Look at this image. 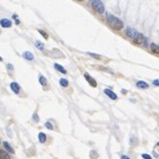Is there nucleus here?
I'll return each mask as SVG.
<instances>
[{"instance_id":"obj_27","label":"nucleus","mask_w":159,"mask_h":159,"mask_svg":"<svg viewBox=\"0 0 159 159\" xmlns=\"http://www.w3.org/2000/svg\"><path fill=\"white\" fill-rule=\"evenodd\" d=\"M121 159H130V158H129V157H127V156H124V155H123V156H122V157H121Z\"/></svg>"},{"instance_id":"obj_10","label":"nucleus","mask_w":159,"mask_h":159,"mask_svg":"<svg viewBox=\"0 0 159 159\" xmlns=\"http://www.w3.org/2000/svg\"><path fill=\"white\" fill-rule=\"evenodd\" d=\"M137 87H139V88H143V89H147L149 85L146 81H137Z\"/></svg>"},{"instance_id":"obj_5","label":"nucleus","mask_w":159,"mask_h":159,"mask_svg":"<svg viewBox=\"0 0 159 159\" xmlns=\"http://www.w3.org/2000/svg\"><path fill=\"white\" fill-rule=\"evenodd\" d=\"M85 78H86V80L88 81V84H89V85L92 86V87H97V82H96L94 78H92L88 73H85Z\"/></svg>"},{"instance_id":"obj_3","label":"nucleus","mask_w":159,"mask_h":159,"mask_svg":"<svg viewBox=\"0 0 159 159\" xmlns=\"http://www.w3.org/2000/svg\"><path fill=\"white\" fill-rule=\"evenodd\" d=\"M133 42L135 43V44H147V40H146V37L142 35V34L138 33V35H137L134 39H133Z\"/></svg>"},{"instance_id":"obj_7","label":"nucleus","mask_w":159,"mask_h":159,"mask_svg":"<svg viewBox=\"0 0 159 159\" xmlns=\"http://www.w3.org/2000/svg\"><path fill=\"white\" fill-rule=\"evenodd\" d=\"M0 24H1L2 27H5V28H9V27H11V21L9 19H1L0 20Z\"/></svg>"},{"instance_id":"obj_6","label":"nucleus","mask_w":159,"mask_h":159,"mask_svg":"<svg viewBox=\"0 0 159 159\" xmlns=\"http://www.w3.org/2000/svg\"><path fill=\"white\" fill-rule=\"evenodd\" d=\"M104 93H105V94L107 95L111 99H113V101H116V99H117L116 94H115V93H113L112 90H110V89H105V90H104Z\"/></svg>"},{"instance_id":"obj_26","label":"nucleus","mask_w":159,"mask_h":159,"mask_svg":"<svg viewBox=\"0 0 159 159\" xmlns=\"http://www.w3.org/2000/svg\"><path fill=\"white\" fill-rule=\"evenodd\" d=\"M7 68H8V69H10V70H12V69H14V67H12L11 64H7Z\"/></svg>"},{"instance_id":"obj_15","label":"nucleus","mask_w":159,"mask_h":159,"mask_svg":"<svg viewBox=\"0 0 159 159\" xmlns=\"http://www.w3.org/2000/svg\"><path fill=\"white\" fill-rule=\"evenodd\" d=\"M0 159H10L9 155L4 150H0Z\"/></svg>"},{"instance_id":"obj_9","label":"nucleus","mask_w":159,"mask_h":159,"mask_svg":"<svg viewBox=\"0 0 159 159\" xmlns=\"http://www.w3.org/2000/svg\"><path fill=\"white\" fill-rule=\"evenodd\" d=\"M10 88L12 89V92H14V93H16V94H19V92H20V87H19V85H18V84L12 82L11 85H10Z\"/></svg>"},{"instance_id":"obj_13","label":"nucleus","mask_w":159,"mask_h":159,"mask_svg":"<svg viewBox=\"0 0 159 159\" xmlns=\"http://www.w3.org/2000/svg\"><path fill=\"white\" fill-rule=\"evenodd\" d=\"M39 140H40V142L41 143H44L46 141V134L45 133H43V132L40 133L39 134Z\"/></svg>"},{"instance_id":"obj_23","label":"nucleus","mask_w":159,"mask_h":159,"mask_svg":"<svg viewBox=\"0 0 159 159\" xmlns=\"http://www.w3.org/2000/svg\"><path fill=\"white\" fill-rule=\"evenodd\" d=\"M142 158L143 159H152L151 156H149L148 154H142Z\"/></svg>"},{"instance_id":"obj_24","label":"nucleus","mask_w":159,"mask_h":159,"mask_svg":"<svg viewBox=\"0 0 159 159\" xmlns=\"http://www.w3.org/2000/svg\"><path fill=\"white\" fill-rule=\"evenodd\" d=\"M152 84H154L155 86H159V78H158V79H155L154 81H152Z\"/></svg>"},{"instance_id":"obj_14","label":"nucleus","mask_w":159,"mask_h":159,"mask_svg":"<svg viewBox=\"0 0 159 159\" xmlns=\"http://www.w3.org/2000/svg\"><path fill=\"white\" fill-rule=\"evenodd\" d=\"M23 57L26 59V60H33V59H34V55L31 52H25L23 54Z\"/></svg>"},{"instance_id":"obj_25","label":"nucleus","mask_w":159,"mask_h":159,"mask_svg":"<svg viewBox=\"0 0 159 159\" xmlns=\"http://www.w3.org/2000/svg\"><path fill=\"white\" fill-rule=\"evenodd\" d=\"M33 120L35 121V122H39V116H37V114H34L33 115Z\"/></svg>"},{"instance_id":"obj_22","label":"nucleus","mask_w":159,"mask_h":159,"mask_svg":"<svg viewBox=\"0 0 159 159\" xmlns=\"http://www.w3.org/2000/svg\"><path fill=\"white\" fill-rule=\"evenodd\" d=\"M45 126L48 127V129H50V130H53V125H52V124L50 123V122H46V123H45Z\"/></svg>"},{"instance_id":"obj_1","label":"nucleus","mask_w":159,"mask_h":159,"mask_svg":"<svg viewBox=\"0 0 159 159\" xmlns=\"http://www.w3.org/2000/svg\"><path fill=\"white\" fill-rule=\"evenodd\" d=\"M106 21H107V24L110 25L113 29H122L123 28V21L121 19H118L117 17L113 16L112 14H106Z\"/></svg>"},{"instance_id":"obj_2","label":"nucleus","mask_w":159,"mask_h":159,"mask_svg":"<svg viewBox=\"0 0 159 159\" xmlns=\"http://www.w3.org/2000/svg\"><path fill=\"white\" fill-rule=\"evenodd\" d=\"M92 6H93V8H94L96 11L99 12V14H103L104 10H105L104 5H103V2L99 1V0H93V1H92Z\"/></svg>"},{"instance_id":"obj_21","label":"nucleus","mask_w":159,"mask_h":159,"mask_svg":"<svg viewBox=\"0 0 159 159\" xmlns=\"http://www.w3.org/2000/svg\"><path fill=\"white\" fill-rule=\"evenodd\" d=\"M88 54L90 55V57L95 58V59H101V55H97V54H95V53H88Z\"/></svg>"},{"instance_id":"obj_20","label":"nucleus","mask_w":159,"mask_h":159,"mask_svg":"<svg viewBox=\"0 0 159 159\" xmlns=\"http://www.w3.org/2000/svg\"><path fill=\"white\" fill-rule=\"evenodd\" d=\"M39 32H40V34H42V35H43V36H44V37H45V39H49V35H48V34H46V33L44 32V31H42V29H40V31H39Z\"/></svg>"},{"instance_id":"obj_8","label":"nucleus","mask_w":159,"mask_h":159,"mask_svg":"<svg viewBox=\"0 0 159 159\" xmlns=\"http://www.w3.org/2000/svg\"><path fill=\"white\" fill-rule=\"evenodd\" d=\"M4 148H5V150H6L7 154H14V152H15V150L11 148V146L9 145L8 142H6V141L4 142Z\"/></svg>"},{"instance_id":"obj_12","label":"nucleus","mask_w":159,"mask_h":159,"mask_svg":"<svg viewBox=\"0 0 159 159\" xmlns=\"http://www.w3.org/2000/svg\"><path fill=\"white\" fill-rule=\"evenodd\" d=\"M54 68H55V69H57L58 71H60V72H61V73H67V70H65V69H64V68H63V67H61V65H60V64H58V63H55V64H54Z\"/></svg>"},{"instance_id":"obj_4","label":"nucleus","mask_w":159,"mask_h":159,"mask_svg":"<svg viewBox=\"0 0 159 159\" xmlns=\"http://www.w3.org/2000/svg\"><path fill=\"white\" fill-rule=\"evenodd\" d=\"M125 32H126V35L127 36H129L130 37V39H134V37L137 36V35H138V32H137V31L135 29H133V28H131V27H127V28H126V31H125Z\"/></svg>"},{"instance_id":"obj_19","label":"nucleus","mask_w":159,"mask_h":159,"mask_svg":"<svg viewBox=\"0 0 159 159\" xmlns=\"http://www.w3.org/2000/svg\"><path fill=\"white\" fill-rule=\"evenodd\" d=\"M97 157H98V154L95 150H93L92 152H90V158L92 159H97Z\"/></svg>"},{"instance_id":"obj_16","label":"nucleus","mask_w":159,"mask_h":159,"mask_svg":"<svg viewBox=\"0 0 159 159\" xmlns=\"http://www.w3.org/2000/svg\"><path fill=\"white\" fill-rule=\"evenodd\" d=\"M35 46L39 50H44V45H43V43L42 42H40V41H36L35 42Z\"/></svg>"},{"instance_id":"obj_11","label":"nucleus","mask_w":159,"mask_h":159,"mask_svg":"<svg viewBox=\"0 0 159 159\" xmlns=\"http://www.w3.org/2000/svg\"><path fill=\"white\" fill-rule=\"evenodd\" d=\"M150 48H151V51L154 53H156V54H159V46L157 44L152 43V44H150Z\"/></svg>"},{"instance_id":"obj_18","label":"nucleus","mask_w":159,"mask_h":159,"mask_svg":"<svg viewBox=\"0 0 159 159\" xmlns=\"http://www.w3.org/2000/svg\"><path fill=\"white\" fill-rule=\"evenodd\" d=\"M40 84H41L42 86H45L46 84H48V82H46V78H45V77H43V76L40 77Z\"/></svg>"},{"instance_id":"obj_17","label":"nucleus","mask_w":159,"mask_h":159,"mask_svg":"<svg viewBox=\"0 0 159 159\" xmlns=\"http://www.w3.org/2000/svg\"><path fill=\"white\" fill-rule=\"evenodd\" d=\"M60 85L62 87H68V86H69V82H68L67 79H61L60 80Z\"/></svg>"}]
</instances>
